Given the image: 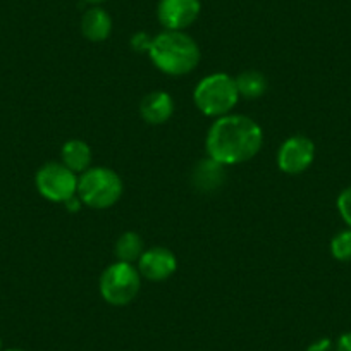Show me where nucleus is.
I'll return each instance as SVG.
<instances>
[{
	"instance_id": "15",
	"label": "nucleus",
	"mask_w": 351,
	"mask_h": 351,
	"mask_svg": "<svg viewBox=\"0 0 351 351\" xmlns=\"http://www.w3.org/2000/svg\"><path fill=\"white\" fill-rule=\"evenodd\" d=\"M143 255V239L140 234L133 231H128L117 239L116 243V256L119 262L134 263Z\"/></svg>"
},
{
	"instance_id": "20",
	"label": "nucleus",
	"mask_w": 351,
	"mask_h": 351,
	"mask_svg": "<svg viewBox=\"0 0 351 351\" xmlns=\"http://www.w3.org/2000/svg\"><path fill=\"white\" fill-rule=\"evenodd\" d=\"M336 351H351V332H344L343 336L337 339Z\"/></svg>"
},
{
	"instance_id": "21",
	"label": "nucleus",
	"mask_w": 351,
	"mask_h": 351,
	"mask_svg": "<svg viewBox=\"0 0 351 351\" xmlns=\"http://www.w3.org/2000/svg\"><path fill=\"white\" fill-rule=\"evenodd\" d=\"M81 204H83V202L80 200V197H76V195H74L73 198H69V200L66 202V208H69L71 212H76V210H80Z\"/></svg>"
},
{
	"instance_id": "11",
	"label": "nucleus",
	"mask_w": 351,
	"mask_h": 351,
	"mask_svg": "<svg viewBox=\"0 0 351 351\" xmlns=\"http://www.w3.org/2000/svg\"><path fill=\"white\" fill-rule=\"evenodd\" d=\"M112 32V19L106 9L92 5L81 18V33L90 42H104Z\"/></svg>"
},
{
	"instance_id": "22",
	"label": "nucleus",
	"mask_w": 351,
	"mask_h": 351,
	"mask_svg": "<svg viewBox=\"0 0 351 351\" xmlns=\"http://www.w3.org/2000/svg\"><path fill=\"white\" fill-rule=\"evenodd\" d=\"M84 2H88V4H92V5H99L102 4V2H106V0H84Z\"/></svg>"
},
{
	"instance_id": "16",
	"label": "nucleus",
	"mask_w": 351,
	"mask_h": 351,
	"mask_svg": "<svg viewBox=\"0 0 351 351\" xmlns=\"http://www.w3.org/2000/svg\"><path fill=\"white\" fill-rule=\"evenodd\" d=\"M330 253L339 262H351V229L339 231L330 241Z\"/></svg>"
},
{
	"instance_id": "4",
	"label": "nucleus",
	"mask_w": 351,
	"mask_h": 351,
	"mask_svg": "<svg viewBox=\"0 0 351 351\" xmlns=\"http://www.w3.org/2000/svg\"><path fill=\"white\" fill-rule=\"evenodd\" d=\"M123 195V181L107 167H93L83 172L77 180V197L92 208H109Z\"/></svg>"
},
{
	"instance_id": "7",
	"label": "nucleus",
	"mask_w": 351,
	"mask_h": 351,
	"mask_svg": "<svg viewBox=\"0 0 351 351\" xmlns=\"http://www.w3.org/2000/svg\"><path fill=\"white\" fill-rule=\"evenodd\" d=\"M313 158H315L313 141L303 134H295L279 148L278 164L286 174H300L312 165Z\"/></svg>"
},
{
	"instance_id": "8",
	"label": "nucleus",
	"mask_w": 351,
	"mask_h": 351,
	"mask_svg": "<svg viewBox=\"0 0 351 351\" xmlns=\"http://www.w3.org/2000/svg\"><path fill=\"white\" fill-rule=\"evenodd\" d=\"M202 11L200 0H160L157 16L169 32H183L193 25Z\"/></svg>"
},
{
	"instance_id": "19",
	"label": "nucleus",
	"mask_w": 351,
	"mask_h": 351,
	"mask_svg": "<svg viewBox=\"0 0 351 351\" xmlns=\"http://www.w3.org/2000/svg\"><path fill=\"white\" fill-rule=\"evenodd\" d=\"M306 351H334L332 341L324 337V339H319L315 341V343L310 344V346L306 348Z\"/></svg>"
},
{
	"instance_id": "14",
	"label": "nucleus",
	"mask_w": 351,
	"mask_h": 351,
	"mask_svg": "<svg viewBox=\"0 0 351 351\" xmlns=\"http://www.w3.org/2000/svg\"><path fill=\"white\" fill-rule=\"evenodd\" d=\"M239 97L245 99H258L267 92V77L258 71H245L236 77Z\"/></svg>"
},
{
	"instance_id": "23",
	"label": "nucleus",
	"mask_w": 351,
	"mask_h": 351,
	"mask_svg": "<svg viewBox=\"0 0 351 351\" xmlns=\"http://www.w3.org/2000/svg\"><path fill=\"white\" fill-rule=\"evenodd\" d=\"M5 351H23V350H18V348H11V350H5Z\"/></svg>"
},
{
	"instance_id": "1",
	"label": "nucleus",
	"mask_w": 351,
	"mask_h": 351,
	"mask_svg": "<svg viewBox=\"0 0 351 351\" xmlns=\"http://www.w3.org/2000/svg\"><path fill=\"white\" fill-rule=\"evenodd\" d=\"M262 141V128L255 121L239 114H228L212 124L205 147L210 158L222 165H236L255 157Z\"/></svg>"
},
{
	"instance_id": "6",
	"label": "nucleus",
	"mask_w": 351,
	"mask_h": 351,
	"mask_svg": "<svg viewBox=\"0 0 351 351\" xmlns=\"http://www.w3.org/2000/svg\"><path fill=\"white\" fill-rule=\"evenodd\" d=\"M40 195L47 200L66 204L69 198L77 195V176L67 169L62 162H49L42 165L35 178Z\"/></svg>"
},
{
	"instance_id": "18",
	"label": "nucleus",
	"mask_w": 351,
	"mask_h": 351,
	"mask_svg": "<svg viewBox=\"0 0 351 351\" xmlns=\"http://www.w3.org/2000/svg\"><path fill=\"white\" fill-rule=\"evenodd\" d=\"M131 45H133L138 52H148L152 45V40L150 36H147L145 33H138V35H134L133 40H131Z\"/></svg>"
},
{
	"instance_id": "13",
	"label": "nucleus",
	"mask_w": 351,
	"mask_h": 351,
	"mask_svg": "<svg viewBox=\"0 0 351 351\" xmlns=\"http://www.w3.org/2000/svg\"><path fill=\"white\" fill-rule=\"evenodd\" d=\"M62 164L73 172H84L92 165V148L88 147L83 140H69L64 143L62 152Z\"/></svg>"
},
{
	"instance_id": "9",
	"label": "nucleus",
	"mask_w": 351,
	"mask_h": 351,
	"mask_svg": "<svg viewBox=\"0 0 351 351\" xmlns=\"http://www.w3.org/2000/svg\"><path fill=\"white\" fill-rule=\"evenodd\" d=\"M176 267H178V260L174 253L164 246H154L147 250L138 260V272L148 281H164L174 274Z\"/></svg>"
},
{
	"instance_id": "17",
	"label": "nucleus",
	"mask_w": 351,
	"mask_h": 351,
	"mask_svg": "<svg viewBox=\"0 0 351 351\" xmlns=\"http://www.w3.org/2000/svg\"><path fill=\"white\" fill-rule=\"evenodd\" d=\"M337 210H339L341 217L346 222L348 228L351 229V186L341 191V195L337 197Z\"/></svg>"
},
{
	"instance_id": "24",
	"label": "nucleus",
	"mask_w": 351,
	"mask_h": 351,
	"mask_svg": "<svg viewBox=\"0 0 351 351\" xmlns=\"http://www.w3.org/2000/svg\"><path fill=\"white\" fill-rule=\"evenodd\" d=\"M0 350H2V341H0Z\"/></svg>"
},
{
	"instance_id": "5",
	"label": "nucleus",
	"mask_w": 351,
	"mask_h": 351,
	"mask_svg": "<svg viewBox=\"0 0 351 351\" xmlns=\"http://www.w3.org/2000/svg\"><path fill=\"white\" fill-rule=\"evenodd\" d=\"M140 272L133 263L116 262L104 271L100 278V293L110 305L123 306L133 302L140 291Z\"/></svg>"
},
{
	"instance_id": "2",
	"label": "nucleus",
	"mask_w": 351,
	"mask_h": 351,
	"mask_svg": "<svg viewBox=\"0 0 351 351\" xmlns=\"http://www.w3.org/2000/svg\"><path fill=\"white\" fill-rule=\"evenodd\" d=\"M148 56L157 69L171 76H183L191 73L200 62V49L190 35L183 32H169L152 40Z\"/></svg>"
},
{
	"instance_id": "10",
	"label": "nucleus",
	"mask_w": 351,
	"mask_h": 351,
	"mask_svg": "<svg viewBox=\"0 0 351 351\" xmlns=\"http://www.w3.org/2000/svg\"><path fill=\"white\" fill-rule=\"evenodd\" d=\"M224 167L226 165L210 157L198 160L191 172V183L202 193H214V191L221 190L226 180Z\"/></svg>"
},
{
	"instance_id": "3",
	"label": "nucleus",
	"mask_w": 351,
	"mask_h": 351,
	"mask_svg": "<svg viewBox=\"0 0 351 351\" xmlns=\"http://www.w3.org/2000/svg\"><path fill=\"white\" fill-rule=\"evenodd\" d=\"M195 104L210 117H224L234 109L239 100L236 80L226 73H215L204 77L195 88Z\"/></svg>"
},
{
	"instance_id": "12",
	"label": "nucleus",
	"mask_w": 351,
	"mask_h": 351,
	"mask_svg": "<svg viewBox=\"0 0 351 351\" xmlns=\"http://www.w3.org/2000/svg\"><path fill=\"white\" fill-rule=\"evenodd\" d=\"M141 117L148 124H164L174 112V100L165 92H154L141 100Z\"/></svg>"
}]
</instances>
